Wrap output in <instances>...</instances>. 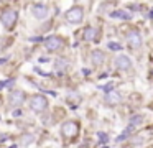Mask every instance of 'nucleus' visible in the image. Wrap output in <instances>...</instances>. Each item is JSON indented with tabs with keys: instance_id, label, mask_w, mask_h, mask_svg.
<instances>
[{
	"instance_id": "0eeeda50",
	"label": "nucleus",
	"mask_w": 153,
	"mask_h": 148,
	"mask_svg": "<svg viewBox=\"0 0 153 148\" xmlns=\"http://www.w3.org/2000/svg\"><path fill=\"white\" fill-rule=\"evenodd\" d=\"M115 66L120 69V71H128L130 68H132V61H130L128 56L125 54H120L115 58Z\"/></svg>"
},
{
	"instance_id": "9d476101",
	"label": "nucleus",
	"mask_w": 153,
	"mask_h": 148,
	"mask_svg": "<svg viewBox=\"0 0 153 148\" xmlns=\"http://www.w3.org/2000/svg\"><path fill=\"white\" fill-rule=\"evenodd\" d=\"M91 61H92L94 66H100L105 61V54H104L100 49H96V51H92V54H91Z\"/></svg>"
},
{
	"instance_id": "6ab92c4d",
	"label": "nucleus",
	"mask_w": 153,
	"mask_h": 148,
	"mask_svg": "<svg viewBox=\"0 0 153 148\" xmlns=\"http://www.w3.org/2000/svg\"><path fill=\"white\" fill-rule=\"evenodd\" d=\"M4 87H5V84H4V82H0V91H2Z\"/></svg>"
},
{
	"instance_id": "39448f33",
	"label": "nucleus",
	"mask_w": 153,
	"mask_h": 148,
	"mask_svg": "<svg viewBox=\"0 0 153 148\" xmlns=\"http://www.w3.org/2000/svg\"><path fill=\"white\" fill-rule=\"evenodd\" d=\"M45 46H46L48 51H58V49L63 46V39L59 38V36H50V38H46V41H45Z\"/></svg>"
},
{
	"instance_id": "f3484780",
	"label": "nucleus",
	"mask_w": 153,
	"mask_h": 148,
	"mask_svg": "<svg viewBox=\"0 0 153 148\" xmlns=\"http://www.w3.org/2000/svg\"><path fill=\"white\" fill-rule=\"evenodd\" d=\"M109 48H110V49H114V51H117V49H120L122 46L117 45V43H109Z\"/></svg>"
},
{
	"instance_id": "dca6fc26",
	"label": "nucleus",
	"mask_w": 153,
	"mask_h": 148,
	"mask_svg": "<svg viewBox=\"0 0 153 148\" xmlns=\"http://www.w3.org/2000/svg\"><path fill=\"white\" fill-rule=\"evenodd\" d=\"M54 68H56L58 71H64V69L68 68V62L64 61V59H56V61H54Z\"/></svg>"
},
{
	"instance_id": "423d86ee",
	"label": "nucleus",
	"mask_w": 153,
	"mask_h": 148,
	"mask_svg": "<svg viewBox=\"0 0 153 148\" xmlns=\"http://www.w3.org/2000/svg\"><path fill=\"white\" fill-rule=\"evenodd\" d=\"M48 7L46 5H41V3H36V5H33V8H31V13H33L35 18L38 20H45L48 16Z\"/></svg>"
},
{
	"instance_id": "9b49d317",
	"label": "nucleus",
	"mask_w": 153,
	"mask_h": 148,
	"mask_svg": "<svg viewBox=\"0 0 153 148\" xmlns=\"http://www.w3.org/2000/svg\"><path fill=\"white\" fill-rule=\"evenodd\" d=\"M120 100H122V97H120L119 92H109V94L105 95V102L109 105H115V104H119Z\"/></svg>"
},
{
	"instance_id": "ddd939ff",
	"label": "nucleus",
	"mask_w": 153,
	"mask_h": 148,
	"mask_svg": "<svg viewBox=\"0 0 153 148\" xmlns=\"http://www.w3.org/2000/svg\"><path fill=\"white\" fill-rule=\"evenodd\" d=\"M94 38H96V30H94L92 26L84 30V39H86V41H92Z\"/></svg>"
},
{
	"instance_id": "4468645a",
	"label": "nucleus",
	"mask_w": 153,
	"mask_h": 148,
	"mask_svg": "<svg viewBox=\"0 0 153 148\" xmlns=\"http://www.w3.org/2000/svg\"><path fill=\"white\" fill-rule=\"evenodd\" d=\"M143 120H145V117H143V115H135V117L130 118V127L133 128V127H137V125H142Z\"/></svg>"
},
{
	"instance_id": "20e7f679",
	"label": "nucleus",
	"mask_w": 153,
	"mask_h": 148,
	"mask_svg": "<svg viewBox=\"0 0 153 148\" xmlns=\"http://www.w3.org/2000/svg\"><path fill=\"white\" fill-rule=\"evenodd\" d=\"M82 16H84V12L81 7H73L66 12V20L73 25H77V23L82 22Z\"/></svg>"
},
{
	"instance_id": "f03ea898",
	"label": "nucleus",
	"mask_w": 153,
	"mask_h": 148,
	"mask_svg": "<svg viewBox=\"0 0 153 148\" xmlns=\"http://www.w3.org/2000/svg\"><path fill=\"white\" fill-rule=\"evenodd\" d=\"M0 22H2V25H4L5 28H12V26L15 25V22H17V12H15L13 8L4 10L2 15H0Z\"/></svg>"
},
{
	"instance_id": "f8f14e48",
	"label": "nucleus",
	"mask_w": 153,
	"mask_h": 148,
	"mask_svg": "<svg viewBox=\"0 0 153 148\" xmlns=\"http://www.w3.org/2000/svg\"><path fill=\"white\" fill-rule=\"evenodd\" d=\"M110 15H112V18H120V20H128V18H132V15H130V13H127V12H123V10L112 12Z\"/></svg>"
},
{
	"instance_id": "6e6552de",
	"label": "nucleus",
	"mask_w": 153,
	"mask_h": 148,
	"mask_svg": "<svg viewBox=\"0 0 153 148\" xmlns=\"http://www.w3.org/2000/svg\"><path fill=\"white\" fill-rule=\"evenodd\" d=\"M128 45L130 48H140L142 46V35L138 31H130L128 33Z\"/></svg>"
},
{
	"instance_id": "7ed1b4c3",
	"label": "nucleus",
	"mask_w": 153,
	"mask_h": 148,
	"mask_svg": "<svg viewBox=\"0 0 153 148\" xmlns=\"http://www.w3.org/2000/svg\"><path fill=\"white\" fill-rule=\"evenodd\" d=\"M30 107H31V110H33V112H43V110H46V109H48L46 97H45V95H41V94L33 95V97H31V100H30Z\"/></svg>"
},
{
	"instance_id": "a211bd4d",
	"label": "nucleus",
	"mask_w": 153,
	"mask_h": 148,
	"mask_svg": "<svg viewBox=\"0 0 153 148\" xmlns=\"http://www.w3.org/2000/svg\"><path fill=\"white\" fill-rule=\"evenodd\" d=\"M107 138H109V137H107L105 133H99V140H100V141H104V140L107 141Z\"/></svg>"
},
{
	"instance_id": "1a4fd4ad",
	"label": "nucleus",
	"mask_w": 153,
	"mask_h": 148,
	"mask_svg": "<svg viewBox=\"0 0 153 148\" xmlns=\"http://www.w3.org/2000/svg\"><path fill=\"white\" fill-rule=\"evenodd\" d=\"M8 100H10L12 105H22L25 100V94L23 91H13L10 94V97H8Z\"/></svg>"
},
{
	"instance_id": "2eb2a0df",
	"label": "nucleus",
	"mask_w": 153,
	"mask_h": 148,
	"mask_svg": "<svg viewBox=\"0 0 153 148\" xmlns=\"http://www.w3.org/2000/svg\"><path fill=\"white\" fill-rule=\"evenodd\" d=\"M33 141H35V137L31 133H27V135H23V137H22V145H23V147L33 143Z\"/></svg>"
},
{
	"instance_id": "aec40b11",
	"label": "nucleus",
	"mask_w": 153,
	"mask_h": 148,
	"mask_svg": "<svg viewBox=\"0 0 153 148\" xmlns=\"http://www.w3.org/2000/svg\"><path fill=\"white\" fill-rule=\"evenodd\" d=\"M150 18H153V10H152V12H150Z\"/></svg>"
},
{
	"instance_id": "f257e3e1",
	"label": "nucleus",
	"mask_w": 153,
	"mask_h": 148,
	"mask_svg": "<svg viewBox=\"0 0 153 148\" xmlns=\"http://www.w3.org/2000/svg\"><path fill=\"white\" fill-rule=\"evenodd\" d=\"M79 123H77L76 120H68L63 123V127H61V135H63L64 138H74L77 133H79Z\"/></svg>"
}]
</instances>
